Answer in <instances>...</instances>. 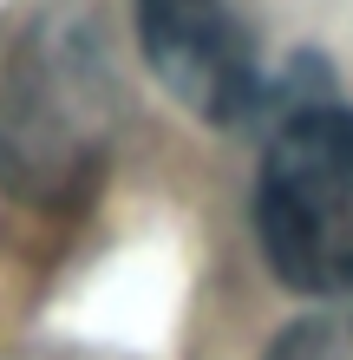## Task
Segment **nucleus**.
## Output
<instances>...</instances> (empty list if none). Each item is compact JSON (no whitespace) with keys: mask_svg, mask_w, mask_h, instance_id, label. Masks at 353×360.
<instances>
[{"mask_svg":"<svg viewBox=\"0 0 353 360\" xmlns=\"http://www.w3.org/2000/svg\"><path fill=\"white\" fill-rule=\"evenodd\" d=\"M105 53H92L86 33L39 27L27 53L13 59L0 92V177L27 197L79 190L105 144Z\"/></svg>","mask_w":353,"mask_h":360,"instance_id":"nucleus-2","label":"nucleus"},{"mask_svg":"<svg viewBox=\"0 0 353 360\" xmlns=\"http://www.w3.org/2000/svg\"><path fill=\"white\" fill-rule=\"evenodd\" d=\"M255 229L301 295H353V112H301L262 151Z\"/></svg>","mask_w":353,"mask_h":360,"instance_id":"nucleus-1","label":"nucleus"},{"mask_svg":"<svg viewBox=\"0 0 353 360\" xmlns=\"http://www.w3.org/2000/svg\"><path fill=\"white\" fill-rule=\"evenodd\" d=\"M268 360H353V314H307L268 347Z\"/></svg>","mask_w":353,"mask_h":360,"instance_id":"nucleus-4","label":"nucleus"},{"mask_svg":"<svg viewBox=\"0 0 353 360\" xmlns=\"http://www.w3.org/2000/svg\"><path fill=\"white\" fill-rule=\"evenodd\" d=\"M138 39L177 105L210 124H242L262 105L255 0H138Z\"/></svg>","mask_w":353,"mask_h":360,"instance_id":"nucleus-3","label":"nucleus"}]
</instances>
